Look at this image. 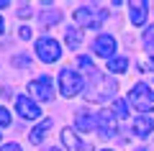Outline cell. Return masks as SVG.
<instances>
[{
    "mask_svg": "<svg viewBox=\"0 0 154 151\" xmlns=\"http://www.w3.org/2000/svg\"><path fill=\"white\" fill-rule=\"evenodd\" d=\"M11 125V113L5 108H0V128H8Z\"/></svg>",
    "mask_w": 154,
    "mask_h": 151,
    "instance_id": "cell-20",
    "label": "cell"
},
{
    "mask_svg": "<svg viewBox=\"0 0 154 151\" xmlns=\"http://www.w3.org/2000/svg\"><path fill=\"white\" fill-rule=\"evenodd\" d=\"M16 110H18V115H21V118H26V120H33V118H38V115H41L38 103H33L31 97H26V95H18V97H16Z\"/></svg>",
    "mask_w": 154,
    "mask_h": 151,
    "instance_id": "cell-8",
    "label": "cell"
},
{
    "mask_svg": "<svg viewBox=\"0 0 154 151\" xmlns=\"http://www.w3.org/2000/svg\"><path fill=\"white\" fill-rule=\"evenodd\" d=\"M93 51L98 56H108V59H113V54H116V38L113 36H98L93 41Z\"/></svg>",
    "mask_w": 154,
    "mask_h": 151,
    "instance_id": "cell-9",
    "label": "cell"
},
{
    "mask_svg": "<svg viewBox=\"0 0 154 151\" xmlns=\"http://www.w3.org/2000/svg\"><path fill=\"white\" fill-rule=\"evenodd\" d=\"M36 56L41 62H46V64L59 62V56H62L59 41H54V38H38V41H36Z\"/></svg>",
    "mask_w": 154,
    "mask_h": 151,
    "instance_id": "cell-5",
    "label": "cell"
},
{
    "mask_svg": "<svg viewBox=\"0 0 154 151\" xmlns=\"http://www.w3.org/2000/svg\"><path fill=\"white\" fill-rule=\"evenodd\" d=\"M13 64H21V67H26V64H28V56H23V54H21V56H16V59H13Z\"/></svg>",
    "mask_w": 154,
    "mask_h": 151,
    "instance_id": "cell-22",
    "label": "cell"
},
{
    "mask_svg": "<svg viewBox=\"0 0 154 151\" xmlns=\"http://www.w3.org/2000/svg\"><path fill=\"white\" fill-rule=\"evenodd\" d=\"M64 38H67V46H69V49H77L80 44H82V31L75 28V26H69L64 31Z\"/></svg>",
    "mask_w": 154,
    "mask_h": 151,
    "instance_id": "cell-15",
    "label": "cell"
},
{
    "mask_svg": "<svg viewBox=\"0 0 154 151\" xmlns=\"http://www.w3.org/2000/svg\"><path fill=\"white\" fill-rule=\"evenodd\" d=\"M85 87L82 77H80V72L72 69V67H64V69L59 72V92L64 97H75L80 95V90Z\"/></svg>",
    "mask_w": 154,
    "mask_h": 151,
    "instance_id": "cell-3",
    "label": "cell"
},
{
    "mask_svg": "<svg viewBox=\"0 0 154 151\" xmlns=\"http://www.w3.org/2000/svg\"><path fill=\"white\" fill-rule=\"evenodd\" d=\"M152 128H154V123H152L149 115H139V118L134 120V133L141 136V138H146V136L152 133Z\"/></svg>",
    "mask_w": 154,
    "mask_h": 151,
    "instance_id": "cell-13",
    "label": "cell"
},
{
    "mask_svg": "<svg viewBox=\"0 0 154 151\" xmlns=\"http://www.w3.org/2000/svg\"><path fill=\"white\" fill-rule=\"evenodd\" d=\"M28 92H31L33 97H38L41 103H46V100H51L54 97V87H51V77H38V80H33L31 85H28Z\"/></svg>",
    "mask_w": 154,
    "mask_h": 151,
    "instance_id": "cell-6",
    "label": "cell"
},
{
    "mask_svg": "<svg viewBox=\"0 0 154 151\" xmlns=\"http://www.w3.org/2000/svg\"><path fill=\"white\" fill-rule=\"evenodd\" d=\"M62 141H64V146H67V151H93L85 141H80L77 138V133L72 128H64L62 131Z\"/></svg>",
    "mask_w": 154,
    "mask_h": 151,
    "instance_id": "cell-10",
    "label": "cell"
},
{
    "mask_svg": "<svg viewBox=\"0 0 154 151\" xmlns=\"http://www.w3.org/2000/svg\"><path fill=\"white\" fill-rule=\"evenodd\" d=\"M113 95H116V82L110 77H103L98 72H93V87L85 90V97H88L90 103H105Z\"/></svg>",
    "mask_w": 154,
    "mask_h": 151,
    "instance_id": "cell-1",
    "label": "cell"
},
{
    "mask_svg": "<svg viewBox=\"0 0 154 151\" xmlns=\"http://www.w3.org/2000/svg\"><path fill=\"white\" fill-rule=\"evenodd\" d=\"M77 64L82 67V69H93V62H90V56H80V59H77Z\"/></svg>",
    "mask_w": 154,
    "mask_h": 151,
    "instance_id": "cell-21",
    "label": "cell"
},
{
    "mask_svg": "<svg viewBox=\"0 0 154 151\" xmlns=\"http://www.w3.org/2000/svg\"><path fill=\"white\" fill-rule=\"evenodd\" d=\"M108 69L113 72V74H123V72L128 69V59L126 56H113V59L108 62Z\"/></svg>",
    "mask_w": 154,
    "mask_h": 151,
    "instance_id": "cell-16",
    "label": "cell"
},
{
    "mask_svg": "<svg viewBox=\"0 0 154 151\" xmlns=\"http://www.w3.org/2000/svg\"><path fill=\"white\" fill-rule=\"evenodd\" d=\"M128 103H131L139 113H152L154 110V92H152V87L141 85V82L134 85L131 92H128Z\"/></svg>",
    "mask_w": 154,
    "mask_h": 151,
    "instance_id": "cell-2",
    "label": "cell"
},
{
    "mask_svg": "<svg viewBox=\"0 0 154 151\" xmlns=\"http://www.w3.org/2000/svg\"><path fill=\"white\" fill-rule=\"evenodd\" d=\"M105 18H108V11H103L98 5H82L75 11V21L85 28H98Z\"/></svg>",
    "mask_w": 154,
    "mask_h": 151,
    "instance_id": "cell-4",
    "label": "cell"
},
{
    "mask_svg": "<svg viewBox=\"0 0 154 151\" xmlns=\"http://www.w3.org/2000/svg\"><path fill=\"white\" fill-rule=\"evenodd\" d=\"M46 151H62V149H59V146H51V149H46Z\"/></svg>",
    "mask_w": 154,
    "mask_h": 151,
    "instance_id": "cell-28",
    "label": "cell"
},
{
    "mask_svg": "<svg viewBox=\"0 0 154 151\" xmlns=\"http://www.w3.org/2000/svg\"><path fill=\"white\" fill-rule=\"evenodd\" d=\"M113 115H116V118H121V120L128 118V105H126V100H123V97L113 100Z\"/></svg>",
    "mask_w": 154,
    "mask_h": 151,
    "instance_id": "cell-17",
    "label": "cell"
},
{
    "mask_svg": "<svg viewBox=\"0 0 154 151\" xmlns=\"http://www.w3.org/2000/svg\"><path fill=\"white\" fill-rule=\"evenodd\" d=\"M128 11H131V23H134V26H144V23H146L149 3H131Z\"/></svg>",
    "mask_w": 154,
    "mask_h": 151,
    "instance_id": "cell-11",
    "label": "cell"
},
{
    "mask_svg": "<svg viewBox=\"0 0 154 151\" xmlns=\"http://www.w3.org/2000/svg\"><path fill=\"white\" fill-rule=\"evenodd\" d=\"M75 120H77V125H80V131H93V128H98V115H90L88 110H80V113L75 115Z\"/></svg>",
    "mask_w": 154,
    "mask_h": 151,
    "instance_id": "cell-12",
    "label": "cell"
},
{
    "mask_svg": "<svg viewBox=\"0 0 154 151\" xmlns=\"http://www.w3.org/2000/svg\"><path fill=\"white\" fill-rule=\"evenodd\" d=\"M8 5H11L8 0H0V11H3V8H8Z\"/></svg>",
    "mask_w": 154,
    "mask_h": 151,
    "instance_id": "cell-26",
    "label": "cell"
},
{
    "mask_svg": "<svg viewBox=\"0 0 154 151\" xmlns=\"http://www.w3.org/2000/svg\"><path fill=\"white\" fill-rule=\"evenodd\" d=\"M5 31V21H3V18H0V33Z\"/></svg>",
    "mask_w": 154,
    "mask_h": 151,
    "instance_id": "cell-27",
    "label": "cell"
},
{
    "mask_svg": "<svg viewBox=\"0 0 154 151\" xmlns=\"http://www.w3.org/2000/svg\"><path fill=\"white\" fill-rule=\"evenodd\" d=\"M31 8H21V11H18V16H21V18H28V16H31Z\"/></svg>",
    "mask_w": 154,
    "mask_h": 151,
    "instance_id": "cell-24",
    "label": "cell"
},
{
    "mask_svg": "<svg viewBox=\"0 0 154 151\" xmlns=\"http://www.w3.org/2000/svg\"><path fill=\"white\" fill-rule=\"evenodd\" d=\"M116 115H113V110H100L98 113V133H100V138H113L116 136Z\"/></svg>",
    "mask_w": 154,
    "mask_h": 151,
    "instance_id": "cell-7",
    "label": "cell"
},
{
    "mask_svg": "<svg viewBox=\"0 0 154 151\" xmlns=\"http://www.w3.org/2000/svg\"><path fill=\"white\" fill-rule=\"evenodd\" d=\"M0 151H21V146H18V143H5Z\"/></svg>",
    "mask_w": 154,
    "mask_h": 151,
    "instance_id": "cell-23",
    "label": "cell"
},
{
    "mask_svg": "<svg viewBox=\"0 0 154 151\" xmlns=\"http://www.w3.org/2000/svg\"><path fill=\"white\" fill-rule=\"evenodd\" d=\"M51 128V120L46 118V120H41V123L36 125V128L31 131V136H28V141H31V143H41V141H44V136H46V131Z\"/></svg>",
    "mask_w": 154,
    "mask_h": 151,
    "instance_id": "cell-14",
    "label": "cell"
},
{
    "mask_svg": "<svg viewBox=\"0 0 154 151\" xmlns=\"http://www.w3.org/2000/svg\"><path fill=\"white\" fill-rule=\"evenodd\" d=\"M144 46L149 49V51H154V26H146V31H144Z\"/></svg>",
    "mask_w": 154,
    "mask_h": 151,
    "instance_id": "cell-19",
    "label": "cell"
},
{
    "mask_svg": "<svg viewBox=\"0 0 154 151\" xmlns=\"http://www.w3.org/2000/svg\"><path fill=\"white\" fill-rule=\"evenodd\" d=\"M21 38H31V28H28V26L21 28Z\"/></svg>",
    "mask_w": 154,
    "mask_h": 151,
    "instance_id": "cell-25",
    "label": "cell"
},
{
    "mask_svg": "<svg viewBox=\"0 0 154 151\" xmlns=\"http://www.w3.org/2000/svg\"><path fill=\"white\" fill-rule=\"evenodd\" d=\"M59 21H62V11H49V13H41V16H38V23H41V26L59 23Z\"/></svg>",
    "mask_w": 154,
    "mask_h": 151,
    "instance_id": "cell-18",
    "label": "cell"
},
{
    "mask_svg": "<svg viewBox=\"0 0 154 151\" xmlns=\"http://www.w3.org/2000/svg\"><path fill=\"white\" fill-rule=\"evenodd\" d=\"M136 151H144V149H136Z\"/></svg>",
    "mask_w": 154,
    "mask_h": 151,
    "instance_id": "cell-29",
    "label": "cell"
}]
</instances>
